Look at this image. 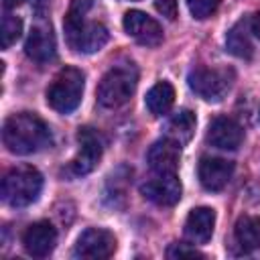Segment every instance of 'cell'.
I'll return each mask as SVG.
<instances>
[{"mask_svg":"<svg viewBox=\"0 0 260 260\" xmlns=\"http://www.w3.org/2000/svg\"><path fill=\"white\" fill-rule=\"evenodd\" d=\"M221 0H187V6H189V12L193 18H209L217 8H219Z\"/></svg>","mask_w":260,"mask_h":260,"instance_id":"obj_22","label":"cell"},{"mask_svg":"<svg viewBox=\"0 0 260 260\" xmlns=\"http://www.w3.org/2000/svg\"><path fill=\"white\" fill-rule=\"evenodd\" d=\"M195 114L191 110H179L175 116L169 118L167 126H165V136L179 142V144H185L191 140L193 132H195Z\"/></svg>","mask_w":260,"mask_h":260,"instance_id":"obj_18","label":"cell"},{"mask_svg":"<svg viewBox=\"0 0 260 260\" xmlns=\"http://www.w3.org/2000/svg\"><path fill=\"white\" fill-rule=\"evenodd\" d=\"M24 53L35 63H49V61L55 59L57 43H55V35H53L51 24L39 22L30 28V32L26 37V43H24Z\"/></svg>","mask_w":260,"mask_h":260,"instance_id":"obj_11","label":"cell"},{"mask_svg":"<svg viewBox=\"0 0 260 260\" xmlns=\"http://www.w3.org/2000/svg\"><path fill=\"white\" fill-rule=\"evenodd\" d=\"M4 146L14 154H32L51 142L49 126L30 112L10 116L2 128Z\"/></svg>","mask_w":260,"mask_h":260,"instance_id":"obj_2","label":"cell"},{"mask_svg":"<svg viewBox=\"0 0 260 260\" xmlns=\"http://www.w3.org/2000/svg\"><path fill=\"white\" fill-rule=\"evenodd\" d=\"M114 252H116V238L114 234L102 228H87L85 232H81L73 248V256L83 260H106Z\"/></svg>","mask_w":260,"mask_h":260,"instance_id":"obj_8","label":"cell"},{"mask_svg":"<svg viewBox=\"0 0 260 260\" xmlns=\"http://www.w3.org/2000/svg\"><path fill=\"white\" fill-rule=\"evenodd\" d=\"M89 8L91 0H71L63 20L67 43L77 53H95L104 49V45L110 39V32L102 22L87 20Z\"/></svg>","mask_w":260,"mask_h":260,"instance_id":"obj_1","label":"cell"},{"mask_svg":"<svg viewBox=\"0 0 260 260\" xmlns=\"http://www.w3.org/2000/svg\"><path fill=\"white\" fill-rule=\"evenodd\" d=\"M83 83H85V77L77 67L61 69L47 89L49 106L59 114H71L81 102Z\"/></svg>","mask_w":260,"mask_h":260,"instance_id":"obj_5","label":"cell"},{"mask_svg":"<svg viewBox=\"0 0 260 260\" xmlns=\"http://www.w3.org/2000/svg\"><path fill=\"white\" fill-rule=\"evenodd\" d=\"M144 102L152 116H165L175 104V87L169 81H158L148 89Z\"/></svg>","mask_w":260,"mask_h":260,"instance_id":"obj_19","label":"cell"},{"mask_svg":"<svg viewBox=\"0 0 260 260\" xmlns=\"http://www.w3.org/2000/svg\"><path fill=\"white\" fill-rule=\"evenodd\" d=\"M20 32H22V20L10 12H4V18H2V49H8L12 47L18 39H20Z\"/></svg>","mask_w":260,"mask_h":260,"instance_id":"obj_21","label":"cell"},{"mask_svg":"<svg viewBox=\"0 0 260 260\" xmlns=\"http://www.w3.org/2000/svg\"><path fill=\"white\" fill-rule=\"evenodd\" d=\"M57 244V230L47 219L30 223L22 234L24 250L35 258H45L55 250Z\"/></svg>","mask_w":260,"mask_h":260,"instance_id":"obj_12","label":"cell"},{"mask_svg":"<svg viewBox=\"0 0 260 260\" xmlns=\"http://www.w3.org/2000/svg\"><path fill=\"white\" fill-rule=\"evenodd\" d=\"M167 256L169 258H203V254L199 250H195L193 246L189 244H171L169 250H167Z\"/></svg>","mask_w":260,"mask_h":260,"instance_id":"obj_23","label":"cell"},{"mask_svg":"<svg viewBox=\"0 0 260 260\" xmlns=\"http://www.w3.org/2000/svg\"><path fill=\"white\" fill-rule=\"evenodd\" d=\"M244 140L242 126L228 116H217L209 122L207 128V142L221 150H236Z\"/></svg>","mask_w":260,"mask_h":260,"instance_id":"obj_14","label":"cell"},{"mask_svg":"<svg viewBox=\"0 0 260 260\" xmlns=\"http://www.w3.org/2000/svg\"><path fill=\"white\" fill-rule=\"evenodd\" d=\"M250 28H252L254 37H258V39H260V12H256V14L250 18Z\"/></svg>","mask_w":260,"mask_h":260,"instance_id":"obj_25","label":"cell"},{"mask_svg":"<svg viewBox=\"0 0 260 260\" xmlns=\"http://www.w3.org/2000/svg\"><path fill=\"white\" fill-rule=\"evenodd\" d=\"M215 211L211 207H195L185 219V238L191 244H207L213 236Z\"/></svg>","mask_w":260,"mask_h":260,"instance_id":"obj_16","label":"cell"},{"mask_svg":"<svg viewBox=\"0 0 260 260\" xmlns=\"http://www.w3.org/2000/svg\"><path fill=\"white\" fill-rule=\"evenodd\" d=\"M77 142H79V152L67 167L73 177H81V175H87L89 171H93L104 152V136L91 126L79 128Z\"/></svg>","mask_w":260,"mask_h":260,"instance_id":"obj_7","label":"cell"},{"mask_svg":"<svg viewBox=\"0 0 260 260\" xmlns=\"http://www.w3.org/2000/svg\"><path fill=\"white\" fill-rule=\"evenodd\" d=\"M124 30L126 35H130L138 45H144V47H156L162 43V28L160 24L150 18L146 12H140V10H128L124 14Z\"/></svg>","mask_w":260,"mask_h":260,"instance_id":"obj_10","label":"cell"},{"mask_svg":"<svg viewBox=\"0 0 260 260\" xmlns=\"http://www.w3.org/2000/svg\"><path fill=\"white\" fill-rule=\"evenodd\" d=\"M179 158H181V144L167 136L162 140H156L146 152L148 167L154 173H177Z\"/></svg>","mask_w":260,"mask_h":260,"instance_id":"obj_15","label":"cell"},{"mask_svg":"<svg viewBox=\"0 0 260 260\" xmlns=\"http://www.w3.org/2000/svg\"><path fill=\"white\" fill-rule=\"evenodd\" d=\"M156 10L169 20L177 18V0H156Z\"/></svg>","mask_w":260,"mask_h":260,"instance_id":"obj_24","label":"cell"},{"mask_svg":"<svg viewBox=\"0 0 260 260\" xmlns=\"http://www.w3.org/2000/svg\"><path fill=\"white\" fill-rule=\"evenodd\" d=\"M181 181L177 179V173H154L150 179H146L140 185V193L162 207H171L181 199Z\"/></svg>","mask_w":260,"mask_h":260,"instance_id":"obj_9","label":"cell"},{"mask_svg":"<svg viewBox=\"0 0 260 260\" xmlns=\"http://www.w3.org/2000/svg\"><path fill=\"white\" fill-rule=\"evenodd\" d=\"M24 0H4V6L6 8H16V6H20Z\"/></svg>","mask_w":260,"mask_h":260,"instance_id":"obj_26","label":"cell"},{"mask_svg":"<svg viewBox=\"0 0 260 260\" xmlns=\"http://www.w3.org/2000/svg\"><path fill=\"white\" fill-rule=\"evenodd\" d=\"M43 189V175L30 167L20 165L10 169L2 179V199L10 207H26L35 203Z\"/></svg>","mask_w":260,"mask_h":260,"instance_id":"obj_4","label":"cell"},{"mask_svg":"<svg viewBox=\"0 0 260 260\" xmlns=\"http://www.w3.org/2000/svg\"><path fill=\"white\" fill-rule=\"evenodd\" d=\"M138 85V69L134 63H120L106 71V75L98 83V104L102 108H120L124 106L136 91Z\"/></svg>","mask_w":260,"mask_h":260,"instance_id":"obj_3","label":"cell"},{"mask_svg":"<svg viewBox=\"0 0 260 260\" xmlns=\"http://www.w3.org/2000/svg\"><path fill=\"white\" fill-rule=\"evenodd\" d=\"M250 32H252L250 20H248V18L238 20V22L230 28V32H228V37H225V47H228V51H230L232 55L240 57V59H250L252 53H254V47H252V41H250Z\"/></svg>","mask_w":260,"mask_h":260,"instance_id":"obj_17","label":"cell"},{"mask_svg":"<svg viewBox=\"0 0 260 260\" xmlns=\"http://www.w3.org/2000/svg\"><path fill=\"white\" fill-rule=\"evenodd\" d=\"M234 73L228 69L213 67H197L189 73L187 83L191 91H195L205 102H221L232 87Z\"/></svg>","mask_w":260,"mask_h":260,"instance_id":"obj_6","label":"cell"},{"mask_svg":"<svg viewBox=\"0 0 260 260\" xmlns=\"http://www.w3.org/2000/svg\"><path fill=\"white\" fill-rule=\"evenodd\" d=\"M234 236L242 250H260V217L242 215L236 221Z\"/></svg>","mask_w":260,"mask_h":260,"instance_id":"obj_20","label":"cell"},{"mask_svg":"<svg viewBox=\"0 0 260 260\" xmlns=\"http://www.w3.org/2000/svg\"><path fill=\"white\" fill-rule=\"evenodd\" d=\"M197 175H199V183L203 185V189L221 191L234 175V162L228 158H219V156H203L199 160Z\"/></svg>","mask_w":260,"mask_h":260,"instance_id":"obj_13","label":"cell"}]
</instances>
